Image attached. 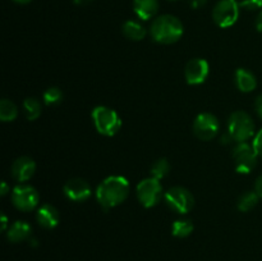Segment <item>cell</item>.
Here are the masks:
<instances>
[{
  "label": "cell",
  "instance_id": "1",
  "mask_svg": "<svg viewBox=\"0 0 262 261\" xmlns=\"http://www.w3.org/2000/svg\"><path fill=\"white\" fill-rule=\"evenodd\" d=\"M129 182L122 176L105 178L96 188V199L104 209L109 210L127 200L129 194Z\"/></svg>",
  "mask_w": 262,
  "mask_h": 261
},
{
  "label": "cell",
  "instance_id": "2",
  "mask_svg": "<svg viewBox=\"0 0 262 261\" xmlns=\"http://www.w3.org/2000/svg\"><path fill=\"white\" fill-rule=\"evenodd\" d=\"M184 28L181 20L171 14H164L156 18L150 28L154 40L159 44L170 45L183 36Z\"/></svg>",
  "mask_w": 262,
  "mask_h": 261
},
{
  "label": "cell",
  "instance_id": "3",
  "mask_svg": "<svg viewBox=\"0 0 262 261\" xmlns=\"http://www.w3.org/2000/svg\"><path fill=\"white\" fill-rule=\"evenodd\" d=\"M92 120L97 132L106 137L117 135L122 127V120L114 109L100 105L92 110Z\"/></svg>",
  "mask_w": 262,
  "mask_h": 261
},
{
  "label": "cell",
  "instance_id": "4",
  "mask_svg": "<svg viewBox=\"0 0 262 261\" xmlns=\"http://www.w3.org/2000/svg\"><path fill=\"white\" fill-rule=\"evenodd\" d=\"M228 132L237 143L247 142L255 135V123L250 114L238 110L232 113L228 119Z\"/></svg>",
  "mask_w": 262,
  "mask_h": 261
},
{
  "label": "cell",
  "instance_id": "5",
  "mask_svg": "<svg viewBox=\"0 0 262 261\" xmlns=\"http://www.w3.org/2000/svg\"><path fill=\"white\" fill-rule=\"evenodd\" d=\"M138 201L147 209L156 206L163 197V187L159 179L150 177L138 183L136 188Z\"/></svg>",
  "mask_w": 262,
  "mask_h": 261
},
{
  "label": "cell",
  "instance_id": "6",
  "mask_svg": "<svg viewBox=\"0 0 262 261\" xmlns=\"http://www.w3.org/2000/svg\"><path fill=\"white\" fill-rule=\"evenodd\" d=\"M166 205L179 214H187L194 206V197L187 188L181 186L171 187L165 192Z\"/></svg>",
  "mask_w": 262,
  "mask_h": 261
},
{
  "label": "cell",
  "instance_id": "7",
  "mask_svg": "<svg viewBox=\"0 0 262 261\" xmlns=\"http://www.w3.org/2000/svg\"><path fill=\"white\" fill-rule=\"evenodd\" d=\"M257 153L253 145L247 142H239L233 150V159L235 163V170L241 174H248L257 165Z\"/></svg>",
  "mask_w": 262,
  "mask_h": 261
},
{
  "label": "cell",
  "instance_id": "8",
  "mask_svg": "<svg viewBox=\"0 0 262 261\" xmlns=\"http://www.w3.org/2000/svg\"><path fill=\"white\" fill-rule=\"evenodd\" d=\"M239 7L235 0H219L212 10L214 22L222 28L230 27L238 20Z\"/></svg>",
  "mask_w": 262,
  "mask_h": 261
},
{
  "label": "cell",
  "instance_id": "9",
  "mask_svg": "<svg viewBox=\"0 0 262 261\" xmlns=\"http://www.w3.org/2000/svg\"><path fill=\"white\" fill-rule=\"evenodd\" d=\"M12 201L13 205L20 211H31L37 207L40 196L35 187L28 186V184H19L13 188Z\"/></svg>",
  "mask_w": 262,
  "mask_h": 261
},
{
  "label": "cell",
  "instance_id": "10",
  "mask_svg": "<svg viewBox=\"0 0 262 261\" xmlns=\"http://www.w3.org/2000/svg\"><path fill=\"white\" fill-rule=\"evenodd\" d=\"M220 129V123L217 118L211 113H201L193 122V132L200 140L210 141L215 138Z\"/></svg>",
  "mask_w": 262,
  "mask_h": 261
},
{
  "label": "cell",
  "instance_id": "11",
  "mask_svg": "<svg viewBox=\"0 0 262 261\" xmlns=\"http://www.w3.org/2000/svg\"><path fill=\"white\" fill-rule=\"evenodd\" d=\"M210 66L205 59H192L187 63L184 69V77H186L187 83L189 84H201L206 81L209 76Z\"/></svg>",
  "mask_w": 262,
  "mask_h": 261
},
{
  "label": "cell",
  "instance_id": "12",
  "mask_svg": "<svg viewBox=\"0 0 262 261\" xmlns=\"http://www.w3.org/2000/svg\"><path fill=\"white\" fill-rule=\"evenodd\" d=\"M64 194L67 199L74 202H83L90 199L91 196V187H90L89 182L84 181L82 178H73L69 179L66 184H64Z\"/></svg>",
  "mask_w": 262,
  "mask_h": 261
},
{
  "label": "cell",
  "instance_id": "13",
  "mask_svg": "<svg viewBox=\"0 0 262 261\" xmlns=\"http://www.w3.org/2000/svg\"><path fill=\"white\" fill-rule=\"evenodd\" d=\"M36 171V163L33 159L28 158V156H20V158L15 159L14 163L12 164V176L15 181L27 182L33 177Z\"/></svg>",
  "mask_w": 262,
  "mask_h": 261
},
{
  "label": "cell",
  "instance_id": "14",
  "mask_svg": "<svg viewBox=\"0 0 262 261\" xmlns=\"http://www.w3.org/2000/svg\"><path fill=\"white\" fill-rule=\"evenodd\" d=\"M37 222L41 227L46 228V229H54L56 225L59 224V220H60V215H59L58 209L53 205L45 204L37 210Z\"/></svg>",
  "mask_w": 262,
  "mask_h": 261
},
{
  "label": "cell",
  "instance_id": "15",
  "mask_svg": "<svg viewBox=\"0 0 262 261\" xmlns=\"http://www.w3.org/2000/svg\"><path fill=\"white\" fill-rule=\"evenodd\" d=\"M31 232H32V228L27 222L18 220L9 227L7 232V238L12 243L22 242V241L28 240L31 237Z\"/></svg>",
  "mask_w": 262,
  "mask_h": 261
},
{
  "label": "cell",
  "instance_id": "16",
  "mask_svg": "<svg viewBox=\"0 0 262 261\" xmlns=\"http://www.w3.org/2000/svg\"><path fill=\"white\" fill-rule=\"evenodd\" d=\"M133 9L138 18L148 20L155 17L159 10L158 0H133Z\"/></svg>",
  "mask_w": 262,
  "mask_h": 261
},
{
  "label": "cell",
  "instance_id": "17",
  "mask_svg": "<svg viewBox=\"0 0 262 261\" xmlns=\"http://www.w3.org/2000/svg\"><path fill=\"white\" fill-rule=\"evenodd\" d=\"M235 83L239 91L252 92L257 87V79L251 71L245 68H239L235 72Z\"/></svg>",
  "mask_w": 262,
  "mask_h": 261
},
{
  "label": "cell",
  "instance_id": "18",
  "mask_svg": "<svg viewBox=\"0 0 262 261\" xmlns=\"http://www.w3.org/2000/svg\"><path fill=\"white\" fill-rule=\"evenodd\" d=\"M123 35L132 41H141L145 38L146 30L141 23L136 22V20H127L122 27Z\"/></svg>",
  "mask_w": 262,
  "mask_h": 261
},
{
  "label": "cell",
  "instance_id": "19",
  "mask_svg": "<svg viewBox=\"0 0 262 261\" xmlns=\"http://www.w3.org/2000/svg\"><path fill=\"white\" fill-rule=\"evenodd\" d=\"M18 109L13 101L8 99H3L0 101V119L3 122H13L17 118Z\"/></svg>",
  "mask_w": 262,
  "mask_h": 261
},
{
  "label": "cell",
  "instance_id": "20",
  "mask_svg": "<svg viewBox=\"0 0 262 261\" xmlns=\"http://www.w3.org/2000/svg\"><path fill=\"white\" fill-rule=\"evenodd\" d=\"M23 112L28 120H36L41 115V102L35 97H28L23 101Z\"/></svg>",
  "mask_w": 262,
  "mask_h": 261
},
{
  "label": "cell",
  "instance_id": "21",
  "mask_svg": "<svg viewBox=\"0 0 262 261\" xmlns=\"http://www.w3.org/2000/svg\"><path fill=\"white\" fill-rule=\"evenodd\" d=\"M193 232V224L188 219H181L173 223L171 227V233L177 238H186Z\"/></svg>",
  "mask_w": 262,
  "mask_h": 261
},
{
  "label": "cell",
  "instance_id": "22",
  "mask_svg": "<svg viewBox=\"0 0 262 261\" xmlns=\"http://www.w3.org/2000/svg\"><path fill=\"white\" fill-rule=\"evenodd\" d=\"M258 199H260V196L256 193V191L245 192V193L239 197V200H238V209L243 212L250 211V210H252L253 207L258 204Z\"/></svg>",
  "mask_w": 262,
  "mask_h": 261
},
{
  "label": "cell",
  "instance_id": "23",
  "mask_svg": "<svg viewBox=\"0 0 262 261\" xmlns=\"http://www.w3.org/2000/svg\"><path fill=\"white\" fill-rule=\"evenodd\" d=\"M170 171V164L166 159H159L154 163L152 168H151V177L156 179H163L164 177H166Z\"/></svg>",
  "mask_w": 262,
  "mask_h": 261
},
{
  "label": "cell",
  "instance_id": "24",
  "mask_svg": "<svg viewBox=\"0 0 262 261\" xmlns=\"http://www.w3.org/2000/svg\"><path fill=\"white\" fill-rule=\"evenodd\" d=\"M63 100V92L58 87H50L43 92V102L46 105H58Z\"/></svg>",
  "mask_w": 262,
  "mask_h": 261
},
{
  "label": "cell",
  "instance_id": "25",
  "mask_svg": "<svg viewBox=\"0 0 262 261\" xmlns=\"http://www.w3.org/2000/svg\"><path fill=\"white\" fill-rule=\"evenodd\" d=\"M241 8H245L247 10H258L262 8V0H242L239 3Z\"/></svg>",
  "mask_w": 262,
  "mask_h": 261
},
{
  "label": "cell",
  "instance_id": "26",
  "mask_svg": "<svg viewBox=\"0 0 262 261\" xmlns=\"http://www.w3.org/2000/svg\"><path fill=\"white\" fill-rule=\"evenodd\" d=\"M252 145H253V147H255V150H256V153H257V155L262 159V129L258 130L257 135L255 136V138H253Z\"/></svg>",
  "mask_w": 262,
  "mask_h": 261
},
{
  "label": "cell",
  "instance_id": "27",
  "mask_svg": "<svg viewBox=\"0 0 262 261\" xmlns=\"http://www.w3.org/2000/svg\"><path fill=\"white\" fill-rule=\"evenodd\" d=\"M255 107H256V112H257L258 117L262 119V94L258 95L257 99L255 101Z\"/></svg>",
  "mask_w": 262,
  "mask_h": 261
},
{
  "label": "cell",
  "instance_id": "28",
  "mask_svg": "<svg viewBox=\"0 0 262 261\" xmlns=\"http://www.w3.org/2000/svg\"><path fill=\"white\" fill-rule=\"evenodd\" d=\"M206 4V0H189V5H191L193 9H200L204 5Z\"/></svg>",
  "mask_w": 262,
  "mask_h": 261
},
{
  "label": "cell",
  "instance_id": "29",
  "mask_svg": "<svg viewBox=\"0 0 262 261\" xmlns=\"http://www.w3.org/2000/svg\"><path fill=\"white\" fill-rule=\"evenodd\" d=\"M255 191H256V193H257L258 196H260L261 199H262V174H261L260 177H258L257 181H256Z\"/></svg>",
  "mask_w": 262,
  "mask_h": 261
},
{
  "label": "cell",
  "instance_id": "30",
  "mask_svg": "<svg viewBox=\"0 0 262 261\" xmlns=\"http://www.w3.org/2000/svg\"><path fill=\"white\" fill-rule=\"evenodd\" d=\"M233 137H232V135H230L229 132H228L227 130V133H224V135L222 136V143L223 145H229L230 142H233Z\"/></svg>",
  "mask_w": 262,
  "mask_h": 261
},
{
  "label": "cell",
  "instance_id": "31",
  "mask_svg": "<svg viewBox=\"0 0 262 261\" xmlns=\"http://www.w3.org/2000/svg\"><path fill=\"white\" fill-rule=\"evenodd\" d=\"M256 28H257L258 32H262V10L258 13L257 19H256Z\"/></svg>",
  "mask_w": 262,
  "mask_h": 261
},
{
  "label": "cell",
  "instance_id": "32",
  "mask_svg": "<svg viewBox=\"0 0 262 261\" xmlns=\"http://www.w3.org/2000/svg\"><path fill=\"white\" fill-rule=\"evenodd\" d=\"M9 192V187H8V183L7 182L3 181L2 182V189H0V193H2V196H5V194Z\"/></svg>",
  "mask_w": 262,
  "mask_h": 261
},
{
  "label": "cell",
  "instance_id": "33",
  "mask_svg": "<svg viewBox=\"0 0 262 261\" xmlns=\"http://www.w3.org/2000/svg\"><path fill=\"white\" fill-rule=\"evenodd\" d=\"M7 227H8V217L5 214H2V230L3 232H5V230H7Z\"/></svg>",
  "mask_w": 262,
  "mask_h": 261
},
{
  "label": "cell",
  "instance_id": "34",
  "mask_svg": "<svg viewBox=\"0 0 262 261\" xmlns=\"http://www.w3.org/2000/svg\"><path fill=\"white\" fill-rule=\"evenodd\" d=\"M74 2V4H77V5H86V4H89V3H91L92 0H73Z\"/></svg>",
  "mask_w": 262,
  "mask_h": 261
},
{
  "label": "cell",
  "instance_id": "35",
  "mask_svg": "<svg viewBox=\"0 0 262 261\" xmlns=\"http://www.w3.org/2000/svg\"><path fill=\"white\" fill-rule=\"evenodd\" d=\"M13 2L18 3V4H28V3H31L32 0H13Z\"/></svg>",
  "mask_w": 262,
  "mask_h": 261
}]
</instances>
